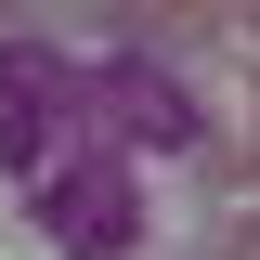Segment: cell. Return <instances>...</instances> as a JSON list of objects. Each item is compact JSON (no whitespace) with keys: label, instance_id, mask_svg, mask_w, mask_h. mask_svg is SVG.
<instances>
[{"label":"cell","instance_id":"5","mask_svg":"<svg viewBox=\"0 0 260 260\" xmlns=\"http://www.w3.org/2000/svg\"><path fill=\"white\" fill-rule=\"evenodd\" d=\"M234 143H247V169H260V104H247V117H234Z\"/></svg>","mask_w":260,"mask_h":260},{"label":"cell","instance_id":"3","mask_svg":"<svg viewBox=\"0 0 260 260\" xmlns=\"http://www.w3.org/2000/svg\"><path fill=\"white\" fill-rule=\"evenodd\" d=\"M208 260H260V208H221V234H208Z\"/></svg>","mask_w":260,"mask_h":260},{"label":"cell","instance_id":"1","mask_svg":"<svg viewBox=\"0 0 260 260\" xmlns=\"http://www.w3.org/2000/svg\"><path fill=\"white\" fill-rule=\"evenodd\" d=\"M234 117L208 104V52H156L117 26H0V208L52 260H195L234 208Z\"/></svg>","mask_w":260,"mask_h":260},{"label":"cell","instance_id":"4","mask_svg":"<svg viewBox=\"0 0 260 260\" xmlns=\"http://www.w3.org/2000/svg\"><path fill=\"white\" fill-rule=\"evenodd\" d=\"M221 26H234V39H247V52H260V0H221Z\"/></svg>","mask_w":260,"mask_h":260},{"label":"cell","instance_id":"6","mask_svg":"<svg viewBox=\"0 0 260 260\" xmlns=\"http://www.w3.org/2000/svg\"><path fill=\"white\" fill-rule=\"evenodd\" d=\"M13 13H26V0H0V26H13Z\"/></svg>","mask_w":260,"mask_h":260},{"label":"cell","instance_id":"2","mask_svg":"<svg viewBox=\"0 0 260 260\" xmlns=\"http://www.w3.org/2000/svg\"><path fill=\"white\" fill-rule=\"evenodd\" d=\"M78 26H117V39H156V52H221V0H65Z\"/></svg>","mask_w":260,"mask_h":260}]
</instances>
